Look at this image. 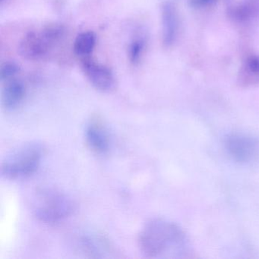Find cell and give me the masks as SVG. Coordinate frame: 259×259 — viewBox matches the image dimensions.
<instances>
[{
  "instance_id": "cell-6",
  "label": "cell",
  "mask_w": 259,
  "mask_h": 259,
  "mask_svg": "<svg viewBox=\"0 0 259 259\" xmlns=\"http://www.w3.org/2000/svg\"><path fill=\"white\" fill-rule=\"evenodd\" d=\"M84 137L87 146L95 154L104 155L110 150V135L101 116L95 115L91 117L85 126Z\"/></svg>"
},
{
  "instance_id": "cell-4",
  "label": "cell",
  "mask_w": 259,
  "mask_h": 259,
  "mask_svg": "<svg viewBox=\"0 0 259 259\" xmlns=\"http://www.w3.org/2000/svg\"><path fill=\"white\" fill-rule=\"evenodd\" d=\"M225 145L233 160L240 163L253 161L258 155V142L248 135L242 133L230 135L226 139Z\"/></svg>"
},
{
  "instance_id": "cell-9",
  "label": "cell",
  "mask_w": 259,
  "mask_h": 259,
  "mask_svg": "<svg viewBox=\"0 0 259 259\" xmlns=\"http://www.w3.org/2000/svg\"><path fill=\"white\" fill-rule=\"evenodd\" d=\"M25 96V87L19 80L11 79L7 81L3 88L1 101L4 108L14 110L20 105Z\"/></svg>"
},
{
  "instance_id": "cell-8",
  "label": "cell",
  "mask_w": 259,
  "mask_h": 259,
  "mask_svg": "<svg viewBox=\"0 0 259 259\" xmlns=\"http://www.w3.org/2000/svg\"><path fill=\"white\" fill-rule=\"evenodd\" d=\"M82 69L91 84L101 92H108L114 86V76L105 66L97 63L89 57L81 60Z\"/></svg>"
},
{
  "instance_id": "cell-14",
  "label": "cell",
  "mask_w": 259,
  "mask_h": 259,
  "mask_svg": "<svg viewBox=\"0 0 259 259\" xmlns=\"http://www.w3.org/2000/svg\"><path fill=\"white\" fill-rule=\"evenodd\" d=\"M247 66L251 73L259 75V57H251L247 60Z\"/></svg>"
},
{
  "instance_id": "cell-2",
  "label": "cell",
  "mask_w": 259,
  "mask_h": 259,
  "mask_svg": "<svg viewBox=\"0 0 259 259\" xmlns=\"http://www.w3.org/2000/svg\"><path fill=\"white\" fill-rule=\"evenodd\" d=\"M75 209V203L70 197L51 188L39 189L33 199L34 215L46 224L61 222L71 216Z\"/></svg>"
},
{
  "instance_id": "cell-12",
  "label": "cell",
  "mask_w": 259,
  "mask_h": 259,
  "mask_svg": "<svg viewBox=\"0 0 259 259\" xmlns=\"http://www.w3.org/2000/svg\"><path fill=\"white\" fill-rule=\"evenodd\" d=\"M19 67L14 63L7 62L0 68V78L2 81H9L19 72Z\"/></svg>"
},
{
  "instance_id": "cell-7",
  "label": "cell",
  "mask_w": 259,
  "mask_h": 259,
  "mask_svg": "<svg viewBox=\"0 0 259 259\" xmlns=\"http://www.w3.org/2000/svg\"><path fill=\"white\" fill-rule=\"evenodd\" d=\"M80 252L89 257H115L117 250L104 235L99 233H86L78 240Z\"/></svg>"
},
{
  "instance_id": "cell-10",
  "label": "cell",
  "mask_w": 259,
  "mask_h": 259,
  "mask_svg": "<svg viewBox=\"0 0 259 259\" xmlns=\"http://www.w3.org/2000/svg\"><path fill=\"white\" fill-rule=\"evenodd\" d=\"M162 21L163 26V43L166 46L172 45L177 33V22L175 10L170 4L162 7Z\"/></svg>"
},
{
  "instance_id": "cell-13",
  "label": "cell",
  "mask_w": 259,
  "mask_h": 259,
  "mask_svg": "<svg viewBox=\"0 0 259 259\" xmlns=\"http://www.w3.org/2000/svg\"><path fill=\"white\" fill-rule=\"evenodd\" d=\"M144 50V42L142 40H134L131 44L130 47V51H128V56H130V60L132 63L136 64L139 63L142 57V53Z\"/></svg>"
},
{
  "instance_id": "cell-5",
  "label": "cell",
  "mask_w": 259,
  "mask_h": 259,
  "mask_svg": "<svg viewBox=\"0 0 259 259\" xmlns=\"http://www.w3.org/2000/svg\"><path fill=\"white\" fill-rule=\"evenodd\" d=\"M58 39L51 27L45 28L40 34L30 33L21 43V54L29 60H38L47 54L51 44Z\"/></svg>"
},
{
  "instance_id": "cell-11",
  "label": "cell",
  "mask_w": 259,
  "mask_h": 259,
  "mask_svg": "<svg viewBox=\"0 0 259 259\" xmlns=\"http://www.w3.org/2000/svg\"><path fill=\"white\" fill-rule=\"evenodd\" d=\"M96 45V36L92 31L78 34L74 43V51L80 57H87L92 54Z\"/></svg>"
},
{
  "instance_id": "cell-1",
  "label": "cell",
  "mask_w": 259,
  "mask_h": 259,
  "mask_svg": "<svg viewBox=\"0 0 259 259\" xmlns=\"http://www.w3.org/2000/svg\"><path fill=\"white\" fill-rule=\"evenodd\" d=\"M141 251L151 258L186 257L189 245L184 232L177 224L164 219H154L145 224L139 237Z\"/></svg>"
},
{
  "instance_id": "cell-15",
  "label": "cell",
  "mask_w": 259,
  "mask_h": 259,
  "mask_svg": "<svg viewBox=\"0 0 259 259\" xmlns=\"http://www.w3.org/2000/svg\"><path fill=\"white\" fill-rule=\"evenodd\" d=\"M214 0H192V4L194 7H202L210 5Z\"/></svg>"
},
{
  "instance_id": "cell-3",
  "label": "cell",
  "mask_w": 259,
  "mask_h": 259,
  "mask_svg": "<svg viewBox=\"0 0 259 259\" xmlns=\"http://www.w3.org/2000/svg\"><path fill=\"white\" fill-rule=\"evenodd\" d=\"M43 156L38 144H28L7 157L1 165L3 177L10 180H22L35 174Z\"/></svg>"
}]
</instances>
